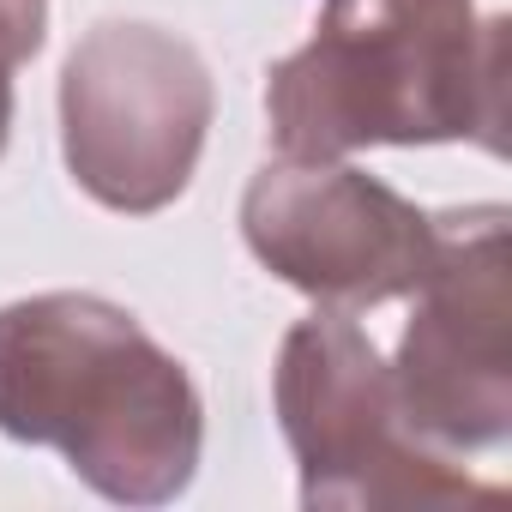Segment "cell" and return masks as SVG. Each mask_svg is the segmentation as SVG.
<instances>
[{"label": "cell", "mask_w": 512, "mask_h": 512, "mask_svg": "<svg viewBox=\"0 0 512 512\" xmlns=\"http://www.w3.org/2000/svg\"><path fill=\"white\" fill-rule=\"evenodd\" d=\"M0 434L61 452L103 500L163 506L199 470L205 404L127 308L49 290L0 308Z\"/></svg>", "instance_id": "6da1fadb"}, {"label": "cell", "mask_w": 512, "mask_h": 512, "mask_svg": "<svg viewBox=\"0 0 512 512\" xmlns=\"http://www.w3.org/2000/svg\"><path fill=\"white\" fill-rule=\"evenodd\" d=\"M284 157L476 139L500 151L506 25L476 0H326L314 37L266 73Z\"/></svg>", "instance_id": "7a4b0ae2"}, {"label": "cell", "mask_w": 512, "mask_h": 512, "mask_svg": "<svg viewBox=\"0 0 512 512\" xmlns=\"http://www.w3.org/2000/svg\"><path fill=\"white\" fill-rule=\"evenodd\" d=\"M278 422L302 470L308 506H500V482H476L458 458L416 440L392 362L374 338L326 308L278 350Z\"/></svg>", "instance_id": "3957f363"}, {"label": "cell", "mask_w": 512, "mask_h": 512, "mask_svg": "<svg viewBox=\"0 0 512 512\" xmlns=\"http://www.w3.org/2000/svg\"><path fill=\"white\" fill-rule=\"evenodd\" d=\"M211 109V73L187 37L103 19L79 37L61 73L67 169L97 205L151 217L187 193Z\"/></svg>", "instance_id": "277c9868"}, {"label": "cell", "mask_w": 512, "mask_h": 512, "mask_svg": "<svg viewBox=\"0 0 512 512\" xmlns=\"http://www.w3.org/2000/svg\"><path fill=\"white\" fill-rule=\"evenodd\" d=\"M392 386L422 446L464 458L494 452L512 434V278L506 211H440V247L428 278L410 290Z\"/></svg>", "instance_id": "5b68a950"}, {"label": "cell", "mask_w": 512, "mask_h": 512, "mask_svg": "<svg viewBox=\"0 0 512 512\" xmlns=\"http://www.w3.org/2000/svg\"><path fill=\"white\" fill-rule=\"evenodd\" d=\"M241 235L290 290L350 314L428 278L440 217L344 157H278L247 181Z\"/></svg>", "instance_id": "8992f818"}, {"label": "cell", "mask_w": 512, "mask_h": 512, "mask_svg": "<svg viewBox=\"0 0 512 512\" xmlns=\"http://www.w3.org/2000/svg\"><path fill=\"white\" fill-rule=\"evenodd\" d=\"M49 31V0H0V67H25L43 49Z\"/></svg>", "instance_id": "52a82bcc"}, {"label": "cell", "mask_w": 512, "mask_h": 512, "mask_svg": "<svg viewBox=\"0 0 512 512\" xmlns=\"http://www.w3.org/2000/svg\"><path fill=\"white\" fill-rule=\"evenodd\" d=\"M13 133V67H0V151H7Z\"/></svg>", "instance_id": "ba28073f"}]
</instances>
